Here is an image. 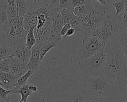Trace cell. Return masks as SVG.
<instances>
[{"label":"cell","mask_w":127,"mask_h":102,"mask_svg":"<svg viewBox=\"0 0 127 102\" xmlns=\"http://www.w3.org/2000/svg\"><path fill=\"white\" fill-rule=\"evenodd\" d=\"M106 63L102 75L115 84L124 83L127 80V60L119 40L105 46Z\"/></svg>","instance_id":"1"},{"label":"cell","mask_w":127,"mask_h":102,"mask_svg":"<svg viewBox=\"0 0 127 102\" xmlns=\"http://www.w3.org/2000/svg\"><path fill=\"white\" fill-rule=\"evenodd\" d=\"M23 17L17 16L0 26V35L7 39L12 52L17 47L25 44L28 32L23 28Z\"/></svg>","instance_id":"2"},{"label":"cell","mask_w":127,"mask_h":102,"mask_svg":"<svg viewBox=\"0 0 127 102\" xmlns=\"http://www.w3.org/2000/svg\"><path fill=\"white\" fill-rule=\"evenodd\" d=\"M34 11L38 15V22L34 30L36 44L42 45L50 37L53 20L57 12L55 8L50 5L41 7Z\"/></svg>","instance_id":"3"},{"label":"cell","mask_w":127,"mask_h":102,"mask_svg":"<svg viewBox=\"0 0 127 102\" xmlns=\"http://www.w3.org/2000/svg\"><path fill=\"white\" fill-rule=\"evenodd\" d=\"M85 92L89 97H103L110 95L115 84L105 77L85 76Z\"/></svg>","instance_id":"4"},{"label":"cell","mask_w":127,"mask_h":102,"mask_svg":"<svg viewBox=\"0 0 127 102\" xmlns=\"http://www.w3.org/2000/svg\"><path fill=\"white\" fill-rule=\"evenodd\" d=\"M119 27L117 17L107 11L105 18L101 26L91 36L99 38L105 45L118 39Z\"/></svg>","instance_id":"5"},{"label":"cell","mask_w":127,"mask_h":102,"mask_svg":"<svg viewBox=\"0 0 127 102\" xmlns=\"http://www.w3.org/2000/svg\"><path fill=\"white\" fill-rule=\"evenodd\" d=\"M106 56L102 50L90 58L77 63L80 71L85 76L102 75L106 63Z\"/></svg>","instance_id":"6"},{"label":"cell","mask_w":127,"mask_h":102,"mask_svg":"<svg viewBox=\"0 0 127 102\" xmlns=\"http://www.w3.org/2000/svg\"><path fill=\"white\" fill-rule=\"evenodd\" d=\"M107 13V9L97 10L81 17V33L84 38L91 36L102 24Z\"/></svg>","instance_id":"7"},{"label":"cell","mask_w":127,"mask_h":102,"mask_svg":"<svg viewBox=\"0 0 127 102\" xmlns=\"http://www.w3.org/2000/svg\"><path fill=\"white\" fill-rule=\"evenodd\" d=\"M105 46V44L96 37L90 36L84 38L77 51V63L104 50Z\"/></svg>","instance_id":"8"},{"label":"cell","mask_w":127,"mask_h":102,"mask_svg":"<svg viewBox=\"0 0 127 102\" xmlns=\"http://www.w3.org/2000/svg\"><path fill=\"white\" fill-rule=\"evenodd\" d=\"M64 25L60 13L57 12L53 20L50 37L47 41L59 45L62 40V37L61 35V31Z\"/></svg>","instance_id":"9"},{"label":"cell","mask_w":127,"mask_h":102,"mask_svg":"<svg viewBox=\"0 0 127 102\" xmlns=\"http://www.w3.org/2000/svg\"><path fill=\"white\" fill-rule=\"evenodd\" d=\"M31 55V49L28 48L25 45L19 46L12 52L9 57L21 61L27 64Z\"/></svg>","instance_id":"10"},{"label":"cell","mask_w":127,"mask_h":102,"mask_svg":"<svg viewBox=\"0 0 127 102\" xmlns=\"http://www.w3.org/2000/svg\"><path fill=\"white\" fill-rule=\"evenodd\" d=\"M41 45L35 44L32 48L31 55L27 64L28 70H29L35 72L38 70L41 62L40 60V48Z\"/></svg>","instance_id":"11"},{"label":"cell","mask_w":127,"mask_h":102,"mask_svg":"<svg viewBox=\"0 0 127 102\" xmlns=\"http://www.w3.org/2000/svg\"><path fill=\"white\" fill-rule=\"evenodd\" d=\"M9 58V66L12 74L20 77L28 71L27 64L13 58Z\"/></svg>","instance_id":"12"},{"label":"cell","mask_w":127,"mask_h":102,"mask_svg":"<svg viewBox=\"0 0 127 102\" xmlns=\"http://www.w3.org/2000/svg\"><path fill=\"white\" fill-rule=\"evenodd\" d=\"M19 76L11 73H7L0 71V81L3 85V88L6 90H11L14 87Z\"/></svg>","instance_id":"13"},{"label":"cell","mask_w":127,"mask_h":102,"mask_svg":"<svg viewBox=\"0 0 127 102\" xmlns=\"http://www.w3.org/2000/svg\"><path fill=\"white\" fill-rule=\"evenodd\" d=\"M38 22V15L35 11H28L23 17V26L27 31L32 28H35Z\"/></svg>","instance_id":"14"},{"label":"cell","mask_w":127,"mask_h":102,"mask_svg":"<svg viewBox=\"0 0 127 102\" xmlns=\"http://www.w3.org/2000/svg\"><path fill=\"white\" fill-rule=\"evenodd\" d=\"M95 9V8L91 3L74 7L73 12L76 16L82 17L93 11Z\"/></svg>","instance_id":"15"},{"label":"cell","mask_w":127,"mask_h":102,"mask_svg":"<svg viewBox=\"0 0 127 102\" xmlns=\"http://www.w3.org/2000/svg\"><path fill=\"white\" fill-rule=\"evenodd\" d=\"M6 7L8 19L17 16L16 0H1Z\"/></svg>","instance_id":"16"},{"label":"cell","mask_w":127,"mask_h":102,"mask_svg":"<svg viewBox=\"0 0 127 102\" xmlns=\"http://www.w3.org/2000/svg\"><path fill=\"white\" fill-rule=\"evenodd\" d=\"M51 0H26L28 11L32 12L41 7L48 6Z\"/></svg>","instance_id":"17"},{"label":"cell","mask_w":127,"mask_h":102,"mask_svg":"<svg viewBox=\"0 0 127 102\" xmlns=\"http://www.w3.org/2000/svg\"><path fill=\"white\" fill-rule=\"evenodd\" d=\"M20 94L21 97L20 101V102H27L28 98L32 95V93L28 89V84H25L18 88L13 87L12 89H11V94Z\"/></svg>","instance_id":"18"},{"label":"cell","mask_w":127,"mask_h":102,"mask_svg":"<svg viewBox=\"0 0 127 102\" xmlns=\"http://www.w3.org/2000/svg\"><path fill=\"white\" fill-rule=\"evenodd\" d=\"M8 41L5 39L0 40V61L10 57L12 53Z\"/></svg>","instance_id":"19"},{"label":"cell","mask_w":127,"mask_h":102,"mask_svg":"<svg viewBox=\"0 0 127 102\" xmlns=\"http://www.w3.org/2000/svg\"><path fill=\"white\" fill-rule=\"evenodd\" d=\"M118 40L123 53L127 60V34L125 30H119Z\"/></svg>","instance_id":"20"},{"label":"cell","mask_w":127,"mask_h":102,"mask_svg":"<svg viewBox=\"0 0 127 102\" xmlns=\"http://www.w3.org/2000/svg\"><path fill=\"white\" fill-rule=\"evenodd\" d=\"M58 46V44L50 42L48 41L45 42L40 48V60L41 61L47 53L53 48Z\"/></svg>","instance_id":"21"},{"label":"cell","mask_w":127,"mask_h":102,"mask_svg":"<svg viewBox=\"0 0 127 102\" xmlns=\"http://www.w3.org/2000/svg\"><path fill=\"white\" fill-rule=\"evenodd\" d=\"M17 16L24 17L28 12L26 0H16Z\"/></svg>","instance_id":"22"},{"label":"cell","mask_w":127,"mask_h":102,"mask_svg":"<svg viewBox=\"0 0 127 102\" xmlns=\"http://www.w3.org/2000/svg\"><path fill=\"white\" fill-rule=\"evenodd\" d=\"M60 14L64 24L67 23H70L75 16L73 12V11L66 8H63L61 11Z\"/></svg>","instance_id":"23"},{"label":"cell","mask_w":127,"mask_h":102,"mask_svg":"<svg viewBox=\"0 0 127 102\" xmlns=\"http://www.w3.org/2000/svg\"><path fill=\"white\" fill-rule=\"evenodd\" d=\"M35 28L30 29L27 32L26 35L25 46L29 49H32L33 46L36 43V39L34 35V30Z\"/></svg>","instance_id":"24"},{"label":"cell","mask_w":127,"mask_h":102,"mask_svg":"<svg viewBox=\"0 0 127 102\" xmlns=\"http://www.w3.org/2000/svg\"><path fill=\"white\" fill-rule=\"evenodd\" d=\"M34 73V72L28 70L24 74H23V75L21 76L18 78L16 83L14 85V87L16 88H18L26 84L27 81Z\"/></svg>","instance_id":"25"},{"label":"cell","mask_w":127,"mask_h":102,"mask_svg":"<svg viewBox=\"0 0 127 102\" xmlns=\"http://www.w3.org/2000/svg\"><path fill=\"white\" fill-rule=\"evenodd\" d=\"M119 30H125L127 28V12L124 11L117 17Z\"/></svg>","instance_id":"26"},{"label":"cell","mask_w":127,"mask_h":102,"mask_svg":"<svg viewBox=\"0 0 127 102\" xmlns=\"http://www.w3.org/2000/svg\"><path fill=\"white\" fill-rule=\"evenodd\" d=\"M72 1L73 0H60V5L57 9V12L60 13L63 8L73 11L74 7L72 4Z\"/></svg>","instance_id":"27"},{"label":"cell","mask_w":127,"mask_h":102,"mask_svg":"<svg viewBox=\"0 0 127 102\" xmlns=\"http://www.w3.org/2000/svg\"><path fill=\"white\" fill-rule=\"evenodd\" d=\"M8 20L6 8L1 2H0V26L4 25Z\"/></svg>","instance_id":"28"},{"label":"cell","mask_w":127,"mask_h":102,"mask_svg":"<svg viewBox=\"0 0 127 102\" xmlns=\"http://www.w3.org/2000/svg\"><path fill=\"white\" fill-rule=\"evenodd\" d=\"M111 4L112 6H113L115 7L116 9V12L115 15H114V17H117L119 14L124 11L125 7H124V1L123 0L112 2Z\"/></svg>","instance_id":"29"},{"label":"cell","mask_w":127,"mask_h":102,"mask_svg":"<svg viewBox=\"0 0 127 102\" xmlns=\"http://www.w3.org/2000/svg\"><path fill=\"white\" fill-rule=\"evenodd\" d=\"M71 28H73L75 32H80L81 27V17L75 16L73 20L70 23Z\"/></svg>","instance_id":"30"},{"label":"cell","mask_w":127,"mask_h":102,"mask_svg":"<svg viewBox=\"0 0 127 102\" xmlns=\"http://www.w3.org/2000/svg\"><path fill=\"white\" fill-rule=\"evenodd\" d=\"M10 58H7L0 61V71L2 72L11 73L9 66Z\"/></svg>","instance_id":"31"},{"label":"cell","mask_w":127,"mask_h":102,"mask_svg":"<svg viewBox=\"0 0 127 102\" xmlns=\"http://www.w3.org/2000/svg\"><path fill=\"white\" fill-rule=\"evenodd\" d=\"M88 99V97L86 95L77 94L71 98L69 102H87Z\"/></svg>","instance_id":"32"},{"label":"cell","mask_w":127,"mask_h":102,"mask_svg":"<svg viewBox=\"0 0 127 102\" xmlns=\"http://www.w3.org/2000/svg\"><path fill=\"white\" fill-rule=\"evenodd\" d=\"M11 94V90H6L0 86V98L8 101L10 95Z\"/></svg>","instance_id":"33"},{"label":"cell","mask_w":127,"mask_h":102,"mask_svg":"<svg viewBox=\"0 0 127 102\" xmlns=\"http://www.w3.org/2000/svg\"><path fill=\"white\" fill-rule=\"evenodd\" d=\"M92 0H73L72 4L73 7L76 6L91 3Z\"/></svg>","instance_id":"34"},{"label":"cell","mask_w":127,"mask_h":102,"mask_svg":"<svg viewBox=\"0 0 127 102\" xmlns=\"http://www.w3.org/2000/svg\"><path fill=\"white\" fill-rule=\"evenodd\" d=\"M120 85V91L123 94L125 99L127 101V81H126L122 84H118Z\"/></svg>","instance_id":"35"},{"label":"cell","mask_w":127,"mask_h":102,"mask_svg":"<svg viewBox=\"0 0 127 102\" xmlns=\"http://www.w3.org/2000/svg\"><path fill=\"white\" fill-rule=\"evenodd\" d=\"M71 28V25L69 23H66L63 25V26L62 28L61 31V35L62 37H64L67 31Z\"/></svg>","instance_id":"36"},{"label":"cell","mask_w":127,"mask_h":102,"mask_svg":"<svg viewBox=\"0 0 127 102\" xmlns=\"http://www.w3.org/2000/svg\"><path fill=\"white\" fill-rule=\"evenodd\" d=\"M87 102H103L102 97H91L89 98Z\"/></svg>","instance_id":"37"},{"label":"cell","mask_w":127,"mask_h":102,"mask_svg":"<svg viewBox=\"0 0 127 102\" xmlns=\"http://www.w3.org/2000/svg\"><path fill=\"white\" fill-rule=\"evenodd\" d=\"M49 5L55 8L57 10V9L58 8L60 5V0H51Z\"/></svg>","instance_id":"38"},{"label":"cell","mask_w":127,"mask_h":102,"mask_svg":"<svg viewBox=\"0 0 127 102\" xmlns=\"http://www.w3.org/2000/svg\"><path fill=\"white\" fill-rule=\"evenodd\" d=\"M28 89L29 91L32 93V92H37L38 91V88L37 87L33 84H30L28 85Z\"/></svg>","instance_id":"39"},{"label":"cell","mask_w":127,"mask_h":102,"mask_svg":"<svg viewBox=\"0 0 127 102\" xmlns=\"http://www.w3.org/2000/svg\"><path fill=\"white\" fill-rule=\"evenodd\" d=\"M75 32V30L72 28H70L66 33V34H65V35L64 36V37H69L71 36V35H72Z\"/></svg>","instance_id":"40"},{"label":"cell","mask_w":127,"mask_h":102,"mask_svg":"<svg viewBox=\"0 0 127 102\" xmlns=\"http://www.w3.org/2000/svg\"><path fill=\"white\" fill-rule=\"evenodd\" d=\"M124 1V11L127 12V0H123Z\"/></svg>","instance_id":"41"},{"label":"cell","mask_w":127,"mask_h":102,"mask_svg":"<svg viewBox=\"0 0 127 102\" xmlns=\"http://www.w3.org/2000/svg\"><path fill=\"white\" fill-rule=\"evenodd\" d=\"M96 0L99 1L103 5H106V0Z\"/></svg>","instance_id":"42"},{"label":"cell","mask_w":127,"mask_h":102,"mask_svg":"<svg viewBox=\"0 0 127 102\" xmlns=\"http://www.w3.org/2000/svg\"><path fill=\"white\" fill-rule=\"evenodd\" d=\"M0 86H1V87H3V85L2 84V83L0 81Z\"/></svg>","instance_id":"43"},{"label":"cell","mask_w":127,"mask_h":102,"mask_svg":"<svg viewBox=\"0 0 127 102\" xmlns=\"http://www.w3.org/2000/svg\"><path fill=\"white\" fill-rule=\"evenodd\" d=\"M125 31H126V33H127V28L126 29H125Z\"/></svg>","instance_id":"44"},{"label":"cell","mask_w":127,"mask_h":102,"mask_svg":"<svg viewBox=\"0 0 127 102\" xmlns=\"http://www.w3.org/2000/svg\"><path fill=\"white\" fill-rule=\"evenodd\" d=\"M10 102H12V101H10ZM19 102H20V101H19Z\"/></svg>","instance_id":"45"}]
</instances>
